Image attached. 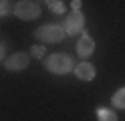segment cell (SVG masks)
Listing matches in <instances>:
<instances>
[{
    "mask_svg": "<svg viewBox=\"0 0 125 121\" xmlns=\"http://www.w3.org/2000/svg\"><path fill=\"white\" fill-rule=\"evenodd\" d=\"M71 6H73V10H81V2H79V0H75V2H71Z\"/></svg>",
    "mask_w": 125,
    "mask_h": 121,
    "instance_id": "4fadbf2b",
    "label": "cell"
},
{
    "mask_svg": "<svg viewBox=\"0 0 125 121\" xmlns=\"http://www.w3.org/2000/svg\"><path fill=\"white\" fill-rule=\"evenodd\" d=\"M75 75L77 79H81V81H93L97 77V69L93 67L91 63H79V67H75Z\"/></svg>",
    "mask_w": 125,
    "mask_h": 121,
    "instance_id": "52a82bcc",
    "label": "cell"
},
{
    "mask_svg": "<svg viewBox=\"0 0 125 121\" xmlns=\"http://www.w3.org/2000/svg\"><path fill=\"white\" fill-rule=\"evenodd\" d=\"M85 30V16L81 14V10H73L65 20V32L67 34H79Z\"/></svg>",
    "mask_w": 125,
    "mask_h": 121,
    "instance_id": "277c9868",
    "label": "cell"
},
{
    "mask_svg": "<svg viewBox=\"0 0 125 121\" xmlns=\"http://www.w3.org/2000/svg\"><path fill=\"white\" fill-rule=\"evenodd\" d=\"M10 12H14V4L6 2V0H0V16H6Z\"/></svg>",
    "mask_w": 125,
    "mask_h": 121,
    "instance_id": "8fae6325",
    "label": "cell"
},
{
    "mask_svg": "<svg viewBox=\"0 0 125 121\" xmlns=\"http://www.w3.org/2000/svg\"><path fill=\"white\" fill-rule=\"evenodd\" d=\"M28 63H30V56L26 53H14V55H10L8 59L4 61V65H6L8 71H22V69L28 67Z\"/></svg>",
    "mask_w": 125,
    "mask_h": 121,
    "instance_id": "8992f818",
    "label": "cell"
},
{
    "mask_svg": "<svg viewBox=\"0 0 125 121\" xmlns=\"http://www.w3.org/2000/svg\"><path fill=\"white\" fill-rule=\"evenodd\" d=\"M46 6H49L54 14H65V4L59 2V0H51V2H46Z\"/></svg>",
    "mask_w": 125,
    "mask_h": 121,
    "instance_id": "30bf717a",
    "label": "cell"
},
{
    "mask_svg": "<svg viewBox=\"0 0 125 121\" xmlns=\"http://www.w3.org/2000/svg\"><path fill=\"white\" fill-rule=\"evenodd\" d=\"M77 53H79L81 59H89V56L95 53V40L89 36V32H81V38L77 43Z\"/></svg>",
    "mask_w": 125,
    "mask_h": 121,
    "instance_id": "5b68a950",
    "label": "cell"
},
{
    "mask_svg": "<svg viewBox=\"0 0 125 121\" xmlns=\"http://www.w3.org/2000/svg\"><path fill=\"white\" fill-rule=\"evenodd\" d=\"M46 69H49L52 75H67V73L75 71L73 59L69 55H62V53H52L49 59H46Z\"/></svg>",
    "mask_w": 125,
    "mask_h": 121,
    "instance_id": "6da1fadb",
    "label": "cell"
},
{
    "mask_svg": "<svg viewBox=\"0 0 125 121\" xmlns=\"http://www.w3.org/2000/svg\"><path fill=\"white\" fill-rule=\"evenodd\" d=\"M36 36L44 40V43H61L67 36V32L59 24H46V26H38L36 28Z\"/></svg>",
    "mask_w": 125,
    "mask_h": 121,
    "instance_id": "7a4b0ae2",
    "label": "cell"
},
{
    "mask_svg": "<svg viewBox=\"0 0 125 121\" xmlns=\"http://www.w3.org/2000/svg\"><path fill=\"white\" fill-rule=\"evenodd\" d=\"M97 117H99V121H117L115 111L107 109V107H99L97 109Z\"/></svg>",
    "mask_w": 125,
    "mask_h": 121,
    "instance_id": "9c48e42d",
    "label": "cell"
},
{
    "mask_svg": "<svg viewBox=\"0 0 125 121\" xmlns=\"http://www.w3.org/2000/svg\"><path fill=\"white\" fill-rule=\"evenodd\" d=\"M4 53H6V46L0 44V61H4Z\"/></svg>",
    "mask_w": 125,
    "mask_h": 121,
    "instance_id": "5bb4252c",
    "label": "cell"
},
{
    "mask_svg": "<svg viewBox=\"0 0 125 121\" xmlns=\"http://www.w3.org/2000/svg\"><path fill=\"white\" fill-rule=\"evenodd\" d=\"M44 53H46V48H44V46H32V48H30V55H32L34 59H42Z\"/></svg>",
    "mask_w": 125,
    "mask_h": 121,
    "instance_id": "7c38bea8",
    "label": "cell"
},
{
    "mask_svg": "<svg viewBox=\"0 0 125 121\" xmlns=\"http://www.w3.org/2000/svg\"><path fill=\"white\" fill-rule=\"evenodd\" d=\"M111 103H113V107H117V109H125V87H121L119 91H115Z\"/></svg>",
    "mask_w": 125,
    "mask_h": 121,
    "instance_id": "ba28073f",
    "label": "cell"
},
{
    "mask_svg": "<svg viewBox=\"0 0 125 121\" xmlns=\"http://www.w3.org/2000/svg\"><path fill=\"white\" fill-rule=\"evenodd\" d=\"M14 14L22 20H32L41 14V6L36 2H30V0H22V2H16L14 6Z\"/></svg>",
    "mask_w": 125,
    "mask_h": 121,
    "instance_id": "3957f363",
    "label": "cell"
}]
</instances>
